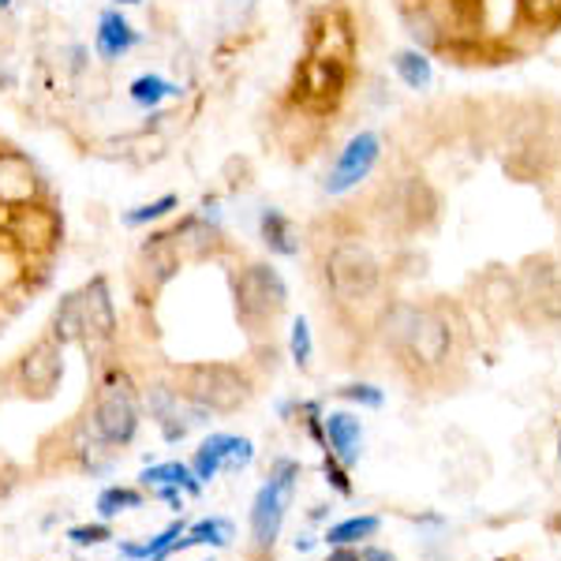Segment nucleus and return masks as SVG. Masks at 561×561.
Returning <instances> with one entry per match:
<instances>
[{
    "label": "nucleus",
    "instance_id": "f257e3e1",
    "mask_svg": "<svg viewBox=\"0 0 561 561\" xmlns=\"http://www.w3.org/2000/svg\"><path fill=\"white\" fill-rule=\"evenodd\" d=\"M83 423L108 449L135 446V438H139V431H142V386L131 378V370L108 367L105 375L98 378Z\"/></svg>",
    "mask_w": 561,
    "mask_h": 561
},
{
    "label": "nucleus",
    "instance_id": "f03ea898",
    "mask_svg": "<svg viewBox=\"0 0 561 561\" xmlns=\"http://www.w3.org/2000/svg\"><path fill=\"white\" fill-rule=\"evenodd\" d=\"M232 285V307L237 322L251 337H262L280 322L288 311V280L274 262H243L237 274L229 277Z\"/></svg>",
    "mask_w": 561,
    "mask_h": 561
},
{
    "label": "nucleus",
    "instance_id": "7ed1b4c3",
    "mask_svg": "<svg viewBox=\"0 0 561 561\" xmlns=\"http://www.w3.org/2000/svg\"><path fill=\"white\" fill-rule=\"evenodd\" d=\"M180 393H187L214 415H232L255 397V378L243 364L232 359H198V364H180L173 370Z\"/></svg>",
    "mask_w": 561,
    "mask_h": 561
},
{
    "label": "nucleus",
    "instance_id": "20e7f679",
    "mask_svg": "<svg viewBox=\"0 0 561 561\" xmlns=\"http://www.w3.org/2000/svg\"><path fill=\"white\" fill-rule=\"evenodd\" d=\"M322 277H325V293L341 307H356L378 296V288H382V262H378V255L364 240L348 237L325 251Z\"/></svg>",
    "mask_w": 561,
    "mask_h": 561
},
{
    "label": "nucleus",
    "instance_id": "39448f33",
    "mask_svg": "<svg viewBox=\"0 0 561 561\" xmlns=\"http://www.w3.org/2000/svg\"><path fill=\"white\" fill-rule=\"evenodd\" d=\"M457 356V322L446 307L423 304L420 319L412 322L409 337H404L401 352H397V364L412 370L415 378L442 375Z\"/></svg>",
    "mask_w": 561,
    "mask_h": 561
},
{
    "label": "nucleus",
    "instance_id": "423d86ee",
    "mask_svg": "<svg viewBox=\"0 0 561 561\" xmlns=\"http://www.w3.org/2000/svg\"><path fill=\"white\" fill-rule=\"evenodd\" d=\"M142 415H150L161 442H169V446H180L192 431H206L214 423V412L192 401L187 393H180L173 375L150 378V382L142 386Z\"/></svg>",
    "mask_w": 561,
    "mask_h": 561
},
{
    "label": "nucleus",
    "instance_id": "0eeeda50",
    "mask_svg": "<svg viewBox=\"0 0 561 561\" xmlns=\"http://www.w3.org/2000/svg\"><path fill=\"white\" fill-rule=\"evenodd\" d=\"M386 161V135L378 128H359L352 131L345 142L333 153L330 169L322 176V195L345 198L367 184L378 173V165Z\"/></svg>",
    "mask_w": 561,
    "mask_h": 561
},
{
    "label": "nucleus",
    "instance_id": "6e6552de",
    "mask_svg": "<svg viewBox=\"0 0 561 561\" xmlns=\"http://www.w3.org/2000/svg\"><path fill=\"white\" fill-rule=\"evenodd\" d=\"M348 87H352V65L307 53L293 71V94H288V102L304 105L314 116H333L348 98Z\"/></svg>",
    "mask_w": 561,
    "mask_h": 561
},
{
    "label": "nucleus",
    "instance_id": "1a4fd4ad",
    "mask_svg": "<svg viewBox=\"0 0 561 561\" xmlns=\"http://www.w3.org/2000/svg\"><path fill=\"white\" fill-rule=\"evenodd\" d=\"M0 237L20 251V259L26 262V270H31V262H45L60 248V240H65V217H60V210L49 198V203L8 214Z\"/></svg>",
    "mask_w": 561,
    "mask_h": 561
},
{
    "label": "nucleus",
    "instance_id": "9d476101",
    "mask_svg": "<svg viewBox=\"0 0 561 561\" xmlns=\"http://www.w3.org/2000/svg\"><path fill=\"white\" fill-rule=\"evenodd\" d=\"M517 311L539 322H561V255H531L517 274Z\"/></svg>",
    "mask_w": 561,
    "mask_h": 561
},
{
    "label": "nucleus",
    "instance_id": "9b49d317",
    "mask_svg": "<svg viewBox=\"0 0 561 561\" xmlns=\"http://www.w3.org/2000/svg\"><path fill=\"white\" fill-rule=\"evenodd\" d=\"M65 370H68L65 345H57V341L45 333V337H38L20 359H15L12 389L20 397H26V401H53L60 382H65Z\"/></svg>",
    "mask_w": 561,
    "mask_h": 561
},
{
    "label": "nucleus",
    "instance_id": "f8f14e48",
    "mask_svg": "<svg viewBox=\"0 0 561 561\" xmlns=\"http://www.w3.org/2000/svg\"><path fill=\"white\" fill-rule=\"evenodd\" d=\"M49 180L38 169V161L20 147H0V217L49 203Z\"/></svg>",
    "mask_w": 561,
    "mask_h": 561
},
{
    "label": "nucleus",
    "instance_id": "ddd939ff",
    "mask_svg": "<svg viewBox=\"0 0 561 561\" xmlns=\"http://www.w3.org/2000/svg\"><path fill=\"white\" fill-rule=\"evenodd\" d=\"M359 49L356 38V23L341 4H325L311 15L307 23V53L311 57H325V60H341V65H352Z\"/></svg>",
    "mask_w": 561,
    "mask_h": 561
},
{
    "label": "nucleus",
    "instance_id": "4468645a",
    "mask_svg": "<svg viewBox=\"0 0 561 561\" xmlns=\"http://www.w3.org/2000/svg\"><path fill=\"white\" fill-rule=\"evenodd\" d=\"M79 307H83V348L98 352L108 348L116 341V300H113V285L105 274H94L79 285Z\"/></svg>",
    "mask_w": 561,
    "mask_h": 561
},
{
    "label": "nucleus",
    "instance_id": "2eb2a0df",
    "mask_svg": "<svg viewBox=\"0 0 561 561\" xmlns=\"http://www.w3.org/2000/svg\"><path fill=\"white\" fill-rule=\"evenodd\" d=\"M187 262L180 255L176 240L169 229H147V240L139 243V255H135V270H139L142 288L153 296L165 285H173Z\"/></svg>",
    "mask_w": 561,
    "mask_h": 561
},
{
    "label": "nucleus",
    "instance_id": "dca6fc26",
    "mask_svg": "<svg viewBox=\"0 0 561 561\" xmlns=\"http://www.w3.org/2000/svg\"><path fill=\"white\" fill-rule=\"evenodd\" d=\"M293 494L288 486L274 483V479H262V486L251 497V513H248V524H251V542H255L259 554L277 547L280 531H285V517H288V505H293Z\"/></svg>",
    "mask_w": 561,
    "mask_h": 561
},
{
    "label": "nucleus",
    "instance_id": "f3484780",
    "mask_svg": "<svg viewBox=\"0 0 561 561\" xmlns=\"http://www.w3.org/2000/svg\"><path fill=\"white\" fill-rule=\"evenodd\" d=\"M393 214L409 232H427L442 217V195L427 176L412 173L393 187Z\"/></svg>",
    "mask_w": 561,
    "mask_h": 561
},
{
    "label": "nucleus",
    "instance_id": "a211bd4d",
    "mask_svg": "<svg viewBox=\"0 0 561 561\" xmlns=\"http://www.w3.org/2000/svg\"><path fill=\"white\" fill-rule=\"evenodd\" d=\"M169 232H173L180 255L184 262H210L225 251V221H217V217H206L203 210H187L180 214L173 225H169Z\"/></svg>",
    "mask_w": 561,
    "mask_h": 561
},
{
    "label": "nucleus",
    "instance_id": "6ab92c4d",
    "mask_svg": "<svg viewBox=\"0 0 561 561\" xmlns=\"http://www.w3.org/2000/svg\"><path fill=\"white\" fill-rule=\"evenodd\" d=\"M139 45H142V31L128 20V15H124V8L108 4L98 12L94 57L102 60V65H121V60H128Z\"/></svg>",
    "mask_w": 561,
    "mask_h": 561
},
{
    "label": "nucleus",
    "instance_id": "aec40b11",
    "mask_svg": "<svg viewBox=\"0 0 561 561\" xmlns=\"http://www.w3.org/2000/svg\"><path fill=\"white\" fill-rule=\"evenodd\" d=\"M322 427H325V449L352 472L359 465V457H364V420H359V412L330 409L322 412Z\"/></svg>",
    "mask_w": 561,
    "mask_h": 561
},
{
    "label": "nucleus",
    "instance_id": "412c9836",
    "mask_svg": "<svg viewBox=\"0 0 561 561\" xmlns=\"http://www.w3.org/2000/svg\"><path fill=\"white\" fill-rule=\"evenodd\" d=\"M255 232H259V243L274 259H300V251H304L300 229H296V221L285 210H280V206H274V203L259 206Z\"/></svg>",
    "mask_w": 561,
    "mask_h": 561
},
{
    "label": "nucleus",
    "instance_id": "4be33fe9",
    "mask_svg": "<svg viewBox=\"0 0 561 561\" xmlns=\"http://www.w3.org/2000/svg\"><path fill=\"white\" fill-rule=\"evenodd\" d=\"M389 71L412 94H427L434 87V57L427 49H415V45H401V49L389 53Z\"/></svg>",
    "mask_w": 561,
    "mask_h": 561
},
{
    "label": "nucleus",
    "instance_id": "5701e85b",
    "mask_svg": "<svg viewBox=\"0 0 561 561\" xmlns=\"http://www.w3.org/2000/svg\"><path fill=\"white\" fill-rule=\"evenodd\" d=\"M401 20H404V34L412 38L415 49H446V23L438 20V12L427 4V0H412V4H401Z\"/></svg>",
    "mask_w": 561,
    "mask_h": 561
},
{
    "label": "nucleus",
    "instance_id": "b1692460",
    "mask_svg": "<svg viewBox=\"0 0 561 561\" xmlns=\"http://www.w3.org/2000/svg\"><path fill=\"white\" fill-rule=\"evenodd\" d=\"M139 486L142 491H153V486H180L187 497H203V491H206L187 460H150V465L139 472Z\"/></svg>",
    "mask_w": 561,
    "mask_h": 561
},
{
    "label": "nucleus",
    "instance_id": "393cba45",
    "mask_svg": "<svg viewBox=\"0 0 561 561\" xmlns=\"http://www.w3.org/2000/svg\"><path fill=\"white\" fill-rule=\"evenodd\" d=\"M203 446L221 460V472H248L255 465V442L248 434L232 431H206Z\"/></svg>",
    "mask_w": 561,
    "mask_h": 561
},
{
    "label": "nucleus",
    "instance_id": "a878e982",
    "mask_svg": "<svg viewBox=\"0 0 561 561\" xmlns=\"http://www.w3.org/2000/svg\"><path fill=\"white\" fill-rule=\"evenodd\" d=\"M49 333L57 345H83V307H79V288H68L60 293V300L53 304V314H49Z\"/></svg>",
    "mask_w": 561,
    "mask_h": 561
},
{
    "label": "nucleus",
    "instance_id": "bb28decb",
    "mask_svg": "<svg viewBox=\"0 0 561 561\" xmlns=\"http://www.w3.org/2000/svg\"><path fill=\"white\" fill-rule=\"evenodd\" d=\"M232 539H237V524H232L229 517H203V520L187 524V531L176 542V554L195 550V547L225 550V547H232Z\"/></svg>",
    "mask_w": 561,
    "mask_h": 561
},
{
    "label": "nucleus",
    "instance_id": "cd10ccee",
    "mask_svg": "<svg viewBox=\"0 0 561 561\" xmlns=\"http://www.w3.org/2000/svg\"><path fill=\"white\" fill-rule=\"evenodd\" d=\"M180 94H184L180 83H173L169 76H161V71H142V76H135L128 83V102L135 108H142V113H158L169 98H180Z\"/></svg>",
    "mask_w": 561,
    "mask_h": 561
},
{
    "label": "nucleus",
    "instance_id": "c85d7f7f",
    "mask_svg": "<svg viewBox=\"0 0 561 561\" xmlns=\"http://www.w3.org/2000/svg\"><path fill=\"white\" fill-rule=\"evenodd\" d=\"M147 502H150V494L142 491L139 483H108L94 497V513H98V520L113 524L116 517H124V513L142 510Z\"/></svg>",
    "mask_w": 561,
    "mask_h": 561
},
{
    "label": "nucleus",
    "instance_id": "c756f323",
    "mask_svg": "<svg viewBox=\"0 0 561 561\" xmlns=\"http://www.w3.org/2000/svg\"><path fill=\"white\" fill-rule=\"evenodd\" d=\"M420 307L423 304H412V300H397V304H389L382 307V314H378V341L386 345V352H401L404 345V337H409V330H412V322L420 319Z\"/></svg>",
    "mask_w": 561,
    "mask_h": 561
},
{
    "label": "nucleus",
    "instance_id": "7c9ffc66",
    "mask_svg": "<svg viewBox=\"0 0 561 561\" xmlns=\"http://www.w3.org/2000/svg\"><path fill=\"white\" fill-rule=\"evenodd\" d=\"M378 531H382V517H375V513H356V517L330 524L322 542L325 547H364V542L375 539Z\"/></svg>",
    "mask_w": 561,
    "mask_h": 561
},
{
    "label": "nucleus",
    "instance_id": "2f4dec72",
    "mask_svg": "<svg viewBox=\"0 0 561 561\" xmlns=\"http://www.w3.org/2000/svg\"><path fill=\"white\" fill-rule=\"evenodd\" d=\"M173 214H180V195L176 192H165L158 198H147V203H135L128 210L121 214V225L124 229H158L161 221H169Z\"/></svg>",
    "mask_w": 561,
    "mask_h": 561
},
{
    "label": "nucleus",
    "instance_id": "473e14b6",
    "mask_svg": "<svg viewBox=\"0 0 561 561\" xmlns=\"http://www.w3.org/2000/svg\"><path fill=\"white\" fill-rule=\"evenodd\" d=\"M517 15L528 31L550 34L561 23V0H517Z\"/></svg>",
    "mask_w": 561,
    "mask_h": 561
},
{
    "label": "nucleus",
    "instance_id": "72a5a7b5",
    "mask_svg": "<svg viewBox=\"0 0 561 561\" xmlns=\"http://www.w3.org/2000/svg\"><path fill=\"white\" fill-rule=\"evenodd\" d=\"M288 359H293L300 370H311V359H314V333H311V322L307 314H296L288 322Z\"/></svg>",
    "mask_w": 561,
    "mask_h": 561
},
{
    "label": "nucleus",
    "instance_id": "f704fd0d",
    "mask_svg": "<svg viewBox=\"0 0 561 561\" xmlns=\"http://www.w3.org/2000/svg\"><path fill=\"white\" fill-rule=\"evenodd\" d=\"M333 397L352 404V409H367V412L386 409V389H378L375 382H345L333 389Z\"/></svg>",
    "mask_w": 561,
    "mask_h": 561
},
{
    "label": "nucleus",
    "instance_id": "c9c22d12",
    "mask_svg": "<svg viewBox=\"0 0 561 561\" xmlns=\"http://www.w3.org/2000/svg\"><path fill=\"white\" fill-rule=\"evenodd\" d=\"M187 531V520L180 517L173 524H165V528L158 531V536H150V539H142V554H147V561H169L176 554V542L180 536Z\"/></svg>",
    "mask_w": 561,
    "mask_h": 561
},
{
    "label": "nucleus",
    "instance_id": "e433bc0d",
    "mask_svg": "<svg viewBox=\"0 0 561 561\" xmlns=\"http://www.w3.org/2000/svg\"><path fill=\"white\" fill-rule=\"evenodd\" d=\"M65 539L71 542L76 550H94V547H105V542H113V524L108 520H90V524H71L65 531Z\"/></svg>",
    "mask_w": 561,
    "mask_h": 561
},
{
    "label": "nucleus",
    "instance_id": "4c0bfd02",
    "mask_svg": "<svg viewBox=\"0 0 561 561\" xmlns=\"http://www.w3.org/2000/svg\"><path fill=\"white\" fill-rule=\"evenodd\" d=\"M322 479H325V486H330V491L337 494V497H352V491H356V486H352L348 468L341 465V460L333 457L330 449H322Z\"/></svg>",
    "mask_w": 561,
    "mask_h": 561
},
{
    "label": "nucleus",
    "instance_id": "58836bf2",
    "mask_svg": "<svg viewBox=\"0 0 561 561\" xmlns=\"http://www.w3.org/2000/svg\"><path fill=\"white\" fill-rule=\"evenodd\" d=\"M266 479H274V483L296 491V486H300V479H304V465L296 457H274V460H270V468H266Z\"/></svg>",
    "mask_w": 561,
    "mask_h": 561
},
{
    "label": "nucleus",
    "instance_id": "ea45409f",
    "mask_svg": "<svg viewBox=\"0 0 561 561\" xmlns=\"http://www.w3.org/2000/svg\"><path fill=\"white\" fill-rule=\"evenodd\" d=\"M153 502H165L173 513H184V505H187V494L180 491V486H153V491H147Z\"/></svg>",
    "mask_w": 561,
    "mask_h": 561
},
{
    "label": "nucleus",
    "instance_id": "a19ab883",
    "mask_svg": "<svg viewBox=\"0 0 561 561\" xmlns=\"http://www.w3.org/2000/svg\"><path fill=\"white\" fill-rule=\"evenodd\" d=\"M68 71L71 76H83V71L90 68V45H68Z\"/></svg>",
    "mask_w": 561,
    "mask_h": 561
},
{
    "label": "nucleus",
    "instance_id": "79ce46f5",
    "mask_svg": "<svg viewBox=\"0 0 561 561\" xmlns=\"http://www.w3.org/2000/svg\"><path fill=\"white\" fill-rule=\"evenodd\" d=\"M116 554H121V561H147L142 539H116Z\"/></svg>",
    "mask_w": 561,
    "mask_h": 561
},
{
    "label": "nucleus",
    "instance_id": "37998d69",
    "mask_svg": "<svg viewBox=\"0 0 561 561\" xmlns=\"http://www.w3.org/2000/svg\"><path fill=\"white\" fill-rule=\"evenodd\" d=\"M300 397H288V401H277V415L285 423H293V420H300Z\"/></svg>",
    "mask_w": 561,
    "mask_h": 561
},
{
    "label": "nucleus",
    "instance_id": "c03bdc74",
    "mask_svg": "<svg viewBox=\"0 0 561 561\" xmlns=\"http://www.w3.org/2000/svg\"><path fill=\"white\" fill-rule=\"evenodd\" d=\"M359 558H364V561H401L397 554H389V550L375 547V542H364V547H359Z\"/></svg>",
    "mask_w": 561,
    "mask_h": 561
},
{
    "label": "nucleus",
    "instance_id": "a18cd8bd",
    "mask_svg": "<svg viewBox=\"0 0 561 561\" xmlns=\"http://www.w3.org/2000/svg\"><path fill=\"white\" fill-rule=\"evenodd\" d=\"M325 561H364V558H359V547H330Z\"/></svg>",
    "mask_w": 561,
    "mask_h": 561
},
{
    "label": "nucleus",
    "instance_id": "49530a36",
    "mask_svg": "<svg viewBox=\"0 0 561 561\" xmlns=\"http://www.w3.org/2000/svg\"><path fill=\"white\" fill-rule=\"evenodd\" d=\"M314 542H319V539H314V536H311V531H304V536H296V539H293V547H296V550H300V554H307V550H311V547H314Z\"/></svg>",
    "mask_w": 561,
    "mask_h": 561
},
{
    "label": "nucleus",
    "instance_id": "de8ad7c7",
    "mask_svg": "<svg viewBox=\"0 0 561 561\" xmlns=\"http://www.w3.org/2000/svg\"><path fill=\"white\" fill-rule=\"evenodd\" d=\"M325 517H330V505H314V510H311V520L319 524V520H325Z\"/></svg>",
    "mask_w": 561,
    "mask_h": 561
},
{
    "label": "nucleus",
    "instance_id": "09e8293b",
    "mask_svg": "<svg viewBox=\"0 0 561 561\" xmlns=\"http://www.w3.org/2000/svg\"><path fill=\"white\" fill-rule=\"evenodd\" d=\"M113 4H116V8H139L142 0H113Z\"/></svg>",
    "mask_w": 561,
    "mask_h": 561
},
{
    "label": "nucleus",
    "instance_id": "8fccbe9b",
    "mask_svg": "<svg viewBox=\"0 0 561 561\" xmlns=\"http://www.w3.org/2000/svg\"><path fill=\"white\" fill-rule=\"evenodd\" d=\"M15 4V0H0V8H12Z\"/></svg>",
    "mask_w": 561,
    "mask_h": 561
},
{
    "label": "nucleus",
    "instance_id": "3c124183",
    "mask_svg": "<svg viewBox=\"0 0 561 561\" xmlns=\"http://www.w3.org/2000/svg\"><path fill=\"white\" fill-rule=\"evenodd\" d=\"M558 457H561V438H558Z\"/></svg>",
    "mask_w": 561,
    "mask_h": 561
},
{
    "label": "nucleus",
    "instance_id": "603ef678",
    "mask_svg": "<svg viewBox=\"0 0 561 561\" xmlns=\"http://www.w3.org/2000/svg\"><path fill=\"white\" fill-rule=\"evenodd\" d=\"M206 561H214V558H206Z\"/></svg>",
    "mask_w": 561,
    "mask_h": 561
},
{
    "label": "nucleus",
    "instance_id": "864d4df0",
    "mask_svg": "<svg viewBox=\"0 0 561 561\" xmlns=\"http://www.w3.org/2000/svg\"><path fill=\"white\" fill-rule=\"evenodd\" d=\"M76 561H79V558H76Z\"/></svg>",
    "mask_w": 561,
    "mask_h": 561
}]
</instances>
